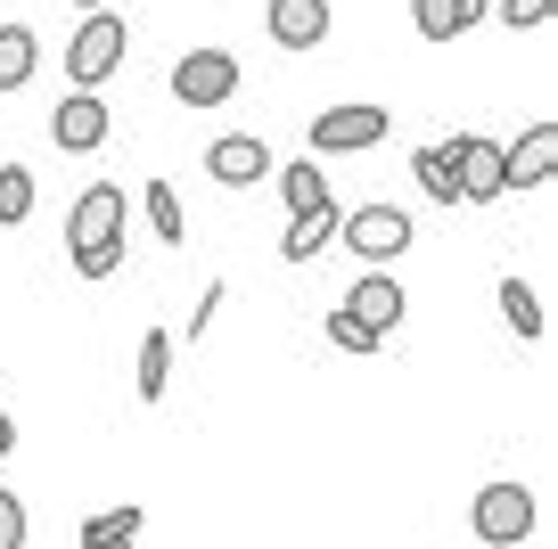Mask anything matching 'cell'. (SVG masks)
Listing matches in <instances>:
<instances>
[{"label":"cell","mask_w":558,"mask_h":549,"mask_svg":"<svg viewBox=\"0 0 558 549\" xmlns=\"http://www.w3.org/2000/svg\"><path fill=\"white\" fill-rule=\"evenodd\" d=\"M444 164H452V181H460V206H493V197H509L501 190V139L452 132V139H444Z\"/></svg>","instance_id":"cell-5"},{"label":"cell","mask_w":558,"mask_h":549,"mask_svg":"<svg viewBox=\"0 0 558 549\" xmlns=\"http://www.w3.org/2000/svg\"><path fill=\"white\" fill-rule=\"evenodd\" d=\"M34 66H41L34 25H0V90H25V83H34Z\"/></svg>","instance_id":"cell-16"},{"label":"cell","mask_w":558,"mask_h":549,"mask_svg":"<svg viewBox=\"0 0 558 549\" xmlns=\"http://www.w3.org/2000/svg\"><path fill=\"white\" fill-rule=\"evenodd\" d=\"M74 9H116V0H74Z\"/></svg>","instance_id":"cell-28"},{"label":"cell","mask_w":558,"mask_h":549,"mask_svg":"<svg viewBox=\"0 0 558 549\" xmlns=\"http://www.w3.org/2000/svg\"><path fill=\"white\" fill-rule=\"evenodd\" d=\"M263 172H271V148L255 132H222L206 148V181H222V190H255Z\"/></svg>","instance_id":"cell-10"},{"label":"cell","mask_w":558,"mask_h":549,"mask_svg":"<svg viewBox=\"0 0 558 549\" xmlns=\"http://www.w3.org/2000/svg\"><path fill=\"white\" fill-rule=\"evenodd\" d=\"M0 549H25V500L0 492Z\"/></svg>","instance_id":"cell-25"},{"label":"cell","mask_w":558,"mask_h":549,"mask_svg":"<svg viewBox=\"0 0 558 549\" xmlns=\"http://www.w3.org/2000/svg\"><path fill=\"white\" fill-rule=\"evenodd\" d=\"M501 320L518 328V344H542V295H534V279H501Z\"/></svg>","instance_id":"cell-20"},{"label":"cell","mask_w":558,"mask_h":549,"mask_svg":"<svg viewBox=\"0 0 558 549\" xmlns=\"http://www.w3.org/2000/svg\"><path fill=\"white\" fill-rule=\"evenodd\" d=\"M140 525H148V509H140V500H123V509L83 516V533H74V541H83V549H140V541H132Z\"/></svg>","instance_id":"cell-14"},{"label":"cell","mask_w":558,"mask_h":549,"mask_svg":"<svg viewBox=\"0 0 558 549\" xmlns=\"http://www.w3.org/2000/svg\"><path fill=\"white\" fill-rule=\"evenodd\" d=\"M66 255L83 279H116L123 271V190L116 181H90L66 213Z\"/></svg>","instance_id":"cell-1"},{"label":"cell","mask_w":558,"mask_h":549,"mask_svg":"<svg viewBox=\"0 0 558 549\" xmlns=\"http://www.w3.org/2000/svg\"><path fill=\"white\" fill-rule=\"evenodd\" d=\"M386 132H395V115L353 99V107H320L304 139H313V156H362V148H386Z\"/></svg>","instance_id":"cell-3"},{"label":"cell","mask_w":558,"mask_h":549,"mask_svg":"<svg viewBox=\"0 0 558 549\" xmlns=\"http://www.w3.org/2000/svg\"><path fill=\"white\" fill-rule=\"evenodd\" d=\"M173 328H148L140 337V402H165V386H173Z\"/></svg>","instance_id":"cell-15"},{"label":"cell","mask_w":558,"mask_h":549,"mask_svg":"<svg viewBox=\"0 0 558 549\" xmlns=\"http://www.w3.org/2000/svg\"><path fill=\"white\" fill-rule=\"evenodd\" d=\"M320 328H329V344H337V353H378V344H386V337H369V328L353 320L345 304H337V312H329V320H320Z\"/></svg>","instance_id":"cell-23"},{"label":"cell","mask_w":558,"mask_h":549,"mask_svg":"<svg viewBox=\"0 0 558 549\" xmlns=\"http://www.w3.org/2000/svg\"><path fill=\"white\" fill-rule=\"evenodd\" d=\"M329 239H337V206H313V213H296V222H288L279 255H288V263H313V255H320Z\"/></svg>","instance_id":"cell-18"},{"label":"cell","mask_w":558,"mask_h":549,"mask_svg":"<svg viewBox=\"0 0 558 549\" xmlns=\"http://www.w3.org/2000/svg\"><path fill=\"white\" fill-rule=\"evenodd\" d=\"M345 312L369 328V337H395V328H402V288L386 279V263H362V279H353V304H345Z\"/></svg>","instance_id":"cell-12"},{"label":"cell","mask_w":558,"mask_h":549,"mask_svg":"<svg viewBox=\"0 0 558 549\" xmlns=\"http://www.w3.org/2000/svg\"><path fill=\"white\" fill-rule=\"evenodd\" d=\"M476 17H485V0H411V25H418V41H460Z\"/></svg>","instance_id":"cell-13"},{"label":"cell","mask_w":558,"mask_h":549,"mask_svg":"<svg viewBox=\"0 0 558 549\" xmlns=\"http://www.w3.org/2000/svg\"><path fill=\"white\" fill-rule=\"evenodd\" d=\"M50 139H58V156H90L107 139V99L99 90H66L50 115Z\"/></svg>","instance_id":"cell-9"},{"label":"cell","mask_w":558,"mask_h":549,"mask_svg":"<svg viewBox=\"0 0 558 549\" xmlns=\"http://www.w3.org/2000/svg\"><path fill=\"white\" fill-rule=\"evenodd\" d=\"M279 197H288V213H313V206H337L329 181H320V156H296V164L279 172Z\"/></svg>","instance_id":"cell-19"},{"label":"cell","mask_w":558,"mask_h":549,"mask_svg":"<svg viewBox=\"0 0 558 549\" xmlns=\"http://www.w3.org/2000/svg\"><path fill=\"white\" fill-rule=\"evenodd\" d=\"M9 451H17V418L0 411V460H9Z\"/></svg>","instance_id":"cell-27"},{"label":"cell","mask_w":558,"mask_h":549,"mask_svg":"<svg viewBox=\"0 0 558 549\" xmlns=\"http://www.w3.org/2000/svg\"><path fill=\"white\" fill-rule=\"evenodd\" d=\"M337 239L353 246L362 263H395V255H411V213L395 206V197H378V206H362V213H337Z\"/></svg>","instance_id":"cell-4"},{"label":"cell","mask_w":558,"mask_h":549,"mask_svg":"<svg viewBox=\"0 0 558 549\" xmlns=\"http://www.w3.org/2000/svg\"><path fill=\"white\" fill-rule=\"evenodd\" d=\"M550 17H558V0H501L509 34H534V25H550Z\"/></svg>","instance_id":"cell-24"},{"label":"cell","mask_w":558,"mask_h":549,"mask_svg":"<svg viewBox=\"0 0 558 549\" xmlns=\"http://www.w3.org/2000/svg\"><path fill=\"white\" fill-rule=\"evenodd\" d=\"M140 213H148V230H157L165 246L190 239V213H181V190H173V181H148V190H140Z\"/></svg>","instance_id":"cell-17"},{"label":"cell","mask_w":558,"mask_h":549,"mask_svg":"<svg viewBox=\"0 0 558 549\" xmlns=\"http://www.w3.org/2000/svg\"><path fill=\"white\" fill-rule=\"evenodd\" d=\"M469 516H476V541H493V549H518L525 533H534V492H525V484H485Z\"/></svg>","instance_id":"cell-6"},{"label":"cell","mask_w":558,"mask_h":549,"mask_svg":"<svg viewBox=\"0 0 558 549\" xmlns=\"http://www.w3.org/2000/svg\"><path fill=\"white\" fill-rule=\"evenodd\" d=\"M123 50H132V34H123L116 9H83V25H74V41H66V83L74 90H99L107 74L123 66Z\"/></svg>","instance_id":"cell-2"},{"label":"cell","mask_w":558,"mask_h":549,"mask_svg":"<svg viewBox=\"0 0 558 549\" xmlns=\"http://www.w3.org/2000/svg\"><path fill=\"white\" fill-rule=\"evenodd\" d=\"M411 172H418V190L436 197L444 213L460 206V181H452V164H444V148H418V156H411Z\"/></svg>","instance_id":"cell-21"},{"label":"cell","mask_w":558,"mask_h":549,"mask_svg":"<svg viewBox=\"0 0 558 549\" xmlns=\"http://www.w3.org/2000/svg\"><path fill=\"white\" fill-rule=\"evenodd\" d=\"M550 172H558V123L542 115L501 148V190H550Z\"/></svg>","instance_id":"cell-7"},{"label":"cell","mask_w":558,"mask_h":549,"mask_svg":"<svg viewBox=\"0 0 558 549\" xmlns=\"http://www.w3.org/2000/svg\"><path fill=\"white\" fill-rule=\"evenodd\" d=\"M263 34H271L279 50H320V41H329V0H271V9H263Z\"/></svg>","instance_id":"cell-11"},{"label":"cell","mask_w":558,"mask_h":549,"mask_svg":"<svg viewBox=\"0 0 558 549\" xmlns=\"http://www.w3.org/2000/svg\"><path fill=\"white\" fill-rule=\"evenodd\" d=\"M230 90H239V58H230V50H190V58H173V99H181V107H222Z\"/></svg>","instance_id":"cell-8"},{"label":"cell","mask_w":558,"mask_h":549,"mask_svg":"<svg viewBox=\"0 0 558 549\" xmlns=\"http://www.w3.org/2000/svg\"><path fill=\"white\" fill-rule=\"evenodd\" d=\"M214 320H222V279H214V288H206V295H197V312H190V344H197V337H206V328H214Z\"/></svg>","instance_id":"cell-26"},{"label":"cell","mask_w":558,"mask_h":549,"mask_svg":"<svg viewBox=\"0 0 558 549\" xmlns=\"http://www.w3.org/2000/svg\"><path fill=\"white\" fill-rule=\"evenodd\" d=\"M34 213V172L25 164H0V230H17Z\"/></svg>","instance_id":"cell-22"}]
</instances>
